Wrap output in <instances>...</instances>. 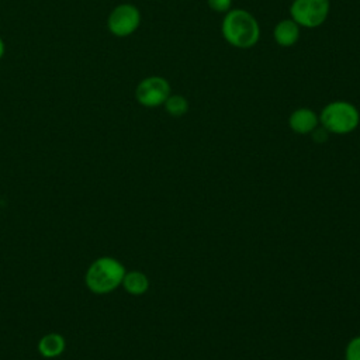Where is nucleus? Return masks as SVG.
<instances>
[{
  "mask_svg": "<svg viewBox=\"0 0 360 360\" xmlns=\"http://www.w3.org/2000/svg\"><path fill=\"white\" fill-rule=\"evenodd\" d=\"M221 34L228 45L238 49H250L260 39V25L250 11L231 8L222 17Z\"/></svg>",
  "mask_w": 360,
  "mask_h": 360,
  "instance_id": "1",
  "label": "nucleus"
},
{
  "mask_svg": "<svg viewBox=\"0 0 360 360\" xmlns=\"http://www.w3.org/2000/svg\"><path fill=\"white\" fill-rule=\"evenodd\" d=\"M125 271L124 264L118 259L101 256L87 267L84 283L94 294H108L121 285Z\"/></svg>",
  "mask_w": 360,
  "mask_h": 360,
  "instance_id": "2",
  "label": "nucleus"
},
{
  "mask_svg": "<svg viewBox=\"0 0 360 360\" xmlns=\"http://www.w3.org/2000/svg\"><path fill=\"white\" fill-rule=\"evenodd\" d=\"M318 117L319 125L332 135L352 134L360 124L359 108L347 100H332L326 103Z\"/></svg>",
  "mask_w": 360,
  "mask_h": 360,
  "instance_id": "3",
  "label": "nucleus"
},
{
  "mask_svg": "<svg viewBox=\"0 0 360 360\" xmlns=\"http://www.w3.org/2000/svg\"><path fill=\"white\" fill-rule=\"evenodd\" d=\"M288 11L290 18L301 28L314 30L328 20L330 0H292Z\"/></svg>",
  "mask_w": 360,
  "mask_h": 360,
  "instance_id": "4",
  "label": "nucleus"
},
{
  "mask_svg": "<svg viewBox=\"0 0 360 360\" xmlns=\"http://www.w3.org/2000/svg\"><path fill=\"white\" fill-rule=\"evenodd\" d=\"M172 94V86L163 76L152 75L143 77L135 87V100L146 108H156L165 104Z\"/></svg>",
  "mask_w": 360,
  "mask_h": 360,
  "instance_id": "5",
  "label": "nucleus"
},
{
  "mask_svg": "<svg viewBox=\"0 0 360 360\" xmlns=\"http://www.w3.org/2000/svg\"><path fill=\"white\" fill-rule=\"evenodd\" d=\"M141 11L135 4L121 3L115 6L107 18L108 31L118 38L132 35L141 25Z\"/></svg>",
  "mask_w": 360,
  "mask_h": 360,
  "instance_id": "6",
  "label": "nucleus"
},
{
  "mask_svg": "<svg viewBox=\"0 0 360 360\" xmlns=\"http://www.w3.org/2000/svg\"><path fill=\"white\" fill-rule=\"evenodd\" d=\"M318 125V112L309 107H298L288 115V127L294 134L309 135Z\"/></svg>",
  "mask_w": 360,
  "mask_h": 360,
  "instance_id": "7",
  "label": "nucleus"
},
{
  "mask_svg": "<svg viewBox=\"0 0 360 360\" xmlns=\"http://www.w3.org/2000/svg\"><path fill=\"white\" fill-rule=\"evenodd\" d=\"M301 37V27L290 17L280 20L273 28V39L281 48H290L298 42Z\"/></svg>",
  "mask_w": 360,
  "mask_h": 360,
  "instance_id": "8",
  "label": "nucleus"
},
{
  "mask_svg": "<svg viewBox=\"0 0 360 360\" xmlns=\"http://www.w3.org/2000/svg\"><path fill=\"white\" fill-rule=\"evenodd\" d=\"M66 340L60 333L51 332L44 335L38 342V352L45 359H55L65 352Z\"/></svg>",
  "mask_w": 360,
  "mask_h": 360,
  "instance_id": "9",
  "label": "nucleus"
},
{
  "mask_svg": "<svg viewBox=\"0 0 360 360\" xmlns=\"http://www.w3.org/2000/svg\"><path fill=\"white\" fill-rule=\"evenodd\" d=\"M121 287L131 295H142L149 290V278L139 270L125 271Z\"/></svg>",
  "mask_w": 360,
  "mask_h": 360,
  "instance_id": "10",
  "label": "nucleus"
},
{
  "mask_svg": "<svg viewBox=\"0 0 360 360\" xmlns=\"http://www.w3.org/2000/svg\"><path fill=\"white\" fill-rule=\"evenodd\" d=\"M163 107L169 115L183 117L188 111V100L183 94H170Z\"/></svg>",
  "mask_w": 360,
  "mask_h": 360,
  "instance_id": "11",
  "label": "nucleus"
},
{
  "mask_svg": "<svg viewBox=\"0 0 360 360\" xmlns=\"http://www.w3.org/2000/svg\"><path fill=\"white\" fill-rule=\"evenodd\" d=\"M345 360H360V335L347 342L345 349Z\"/></svg>",
  "mask_w": 360,
  "mask_h": 360,
  "instance_id": "12",
  "label": "nucleus"
},
{
  "mask_svg": "<svg viewBox=\"0 0 360 360\" xmlns=\"http://www.w3.org/2000/svg\"><path fill=\"white\" fill-rule=\"evenodd\" d=\"M207 4L212 11L221 14H225L232 8V0H207Z\"/></svg>",
  "mask_w": 360,
  "mask_h": 360,
  "instance_id": "13",
  "label": "nucleus"
},
{
  "mask_svg": "<svg viewBox=\"0 0 360 360\" xmlns=\"http://www.w3.org/2000/svg\"><path fill=\"white\" fill-rule=\"evenodd\" d=\"M309 135L312 136V139H314L316 143H323V142L328 141V138H329L330 134H329L323 127L318 125Z\"/></svg>",
  "mask_w": 360,
  "mask_h": 360,
  "instance_id": "14",
  "label": "nucleus"
},
{
  "mask_svg": "<svg viewBox=\"0 0 360 360\" xmlns=\"http://www.w3.org/2000/svg\"><path fill=\"white\" fill-rule=\"evenodd\" d=\"M4 51H6V46H4V41L0 38V59L3 58V55H4Z\"/></svg>",
  "mask_w": 360,
  "mask_h": 360,
  "instance_id": "15",
  "label": "nucleus"
}]
</instances>
